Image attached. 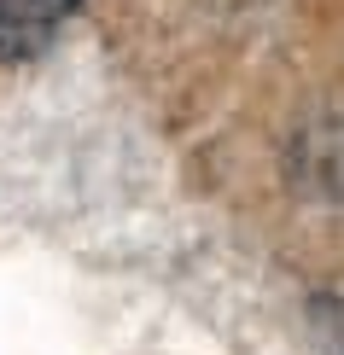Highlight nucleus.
Segmentation results:
<instances>
[{"label": "nucleus", "mask_w": 344, "mask_h": 355, "mask_svg": "<svg viewBox=\"0 0 344 355\" xmlns=\"http://www.w3.org/2000/svg\"><path fill=\"white\" fill-rule=\"evenodd\" d=\"M58 29V0H0V64L41 58Z\"/></svg>", "instance_id": "f03ea898"}, {"label": "nucleus", "mask_w": 344, "mask_h": 355, "mask_svg": "<svg viewBox=\"0 0 344 355\" xmlns=\"http://www.w3.org/2000/svg\"><path fill=\"white\" fill-rule=\"evenodd\" d=\"M309 315H316L327 344L344 349V291H316V297H309Z\"/></svg>", "instance_id": "7ed1b4c3"}, {"label": "nucleus", "mask_w": 344, "mask_h": 355, "mask_svg": "<svg viewBox=\"0 0 344 355\" xmlns=\"http://www.w3.org/2000/svg\"><path fill=\"white\" fill-rule=\"evenodd\" d=\"M292 175L304 198L344 204V116H316L292 140Z\"/></svg>", "instance_id": "f257e3e1"}]
</instances>
